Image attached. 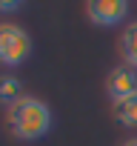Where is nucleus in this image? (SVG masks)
<instances>
[{"label":"nucleus","instance_id":"39448f33","mask_svg":"<svg viewBox=\"0 0 137 146\" xmlns=\"http://www.w3.org/2000/svg\"><path fill=\"white\" fill-rule=\"evenodd\" d=\"M111 117L120 123V126H128V129H137V92L123 98V100H114L111 103Z\"/></svg>","mask_w":137,"mask_h":146},{"label":"nucleus","instance_id":"0eeeda50","mask_svg":"<svg viewBox=\"0 0 137 146\" xmlns=\"http://www.w3.org/2000/svg\"><path fill=\"white\" fill-rule=\"evenodd\" d=\"M20 98H23V83L17 78H12V75H3V78H0V103L12 106Z\"/></svg>","mask_w":137,"mask_h":146},{"label":"nucleus","instance_id":"423d86ee","mask_svg":"<svg viewBox=\"0 0 137 146\" xmlns=\"http://www.w3.org/2000/svg\"><path fill=\"white\" fill-rule=\"evenodd\" d=\"M120 52H123L126 66L137 69V20L123 29V35H120Z\"/></svg>","mask_w":137,"mask_h":146},{"label":"nucleus","instance_id":"7ed1b4c3","mask_svg":"<svg viewBox=\"0 0 137 146\" xmlns=\"http://www.w3.org/2000/svg\"><path fill=\"white\" fill-rule=\"evenodd\" d=\"M86 15L94 26H117L128 17V3L126 0H89Z\"/></svg>","mask_w":137,"mask_h":146},{"label":"nucleus","instance_id":"1a4fd4ad","mask_svg":"<svg viewBox=\"0 0 137 146\" xmlns=\"http://www.w3.org/2000/svg\"><path fill=\"white\" fill-rule=\"evenodd\" d=\"M123 146H137V137H131V140H126Z\"/></svg>","mask_w":137,"mask_h":146},{"label":"nucleus","instance_id":"f257e3e1","mask_svg":"<svg viewBox=\"0 0 137 146\" xmlns=\"http://www.w3.org/2000/svg\"><path fill=\"white\" fill-rule=\"evenodd\" d=\"M51 109L49 103H43L40 98H32V95H23L17 103H12L6 109V123H9V132L20 140H40L49 135L51 129Z\"/></svg>","mask_w":137,"mask_h":146},{"label":"nucleus","instance_id":"6e6552de","mask_svg":"<svg viewBox=\"0 0 137 146\" xmlns=\"http://www.w3.org/2000/svg\"><path fill=\"white\" fill-rule=\"evenodd\" d=\"M17 9H20V3H17V0H6V3L0 0V12H17Z\"/></svg>","mask_w":137,"mask_h":146},{"label":"nucleus","instance_id":"f03ea898","mask_svg":"<svg viewBox=\"0 0 137 146\" xmlns=\"http://www.w3.org/2000/svg\"><path fill=\"white\" fill-rule=\"evenodd\" d=\"M34 43L32 35L14 23H0V63L3 66H20L29 60Z\"/></svg>","mask_w":137,"mask_h":146},{"label":"nucleus","instance_id":"20e7f679","mask_svg":"<svg viewBox=\"0 0 137 146\" xmlns=\"http://www.w3.org/2000/svg\"><path fill=\"white\" fill-rule=\"evenodd\" d=\"M137 92V69H131V66H114L111 72H109V78H106V95L111 98V103L114 100H123V98H128V95H134Z\"/></svg>","mask_w":137,"mask_h":146}]
</instances>
